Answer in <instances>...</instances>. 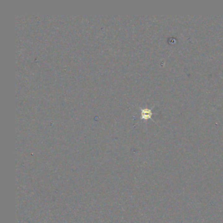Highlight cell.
I'll return each mask as SVG.
<instances>
[{"instance_id": "cell-1", "label": "cell", "mask_w": 223, "mask_h": 223, "mask_svg": "<svg viewBox=\"0 0 223 223\" xmlns=\"http://www.w3.org/2000/svg\"><path fill=\"white\" fill-rule=\"evenodd\" d=\"M154 107H153V108ZM152 108V109H153ZM152 109H149V108H140V111H141V120H144L147 121V120L151 119L153 122L154 120L152 119V116L153 115V113L152 111Z\"/></svg>"}]
</instances>
